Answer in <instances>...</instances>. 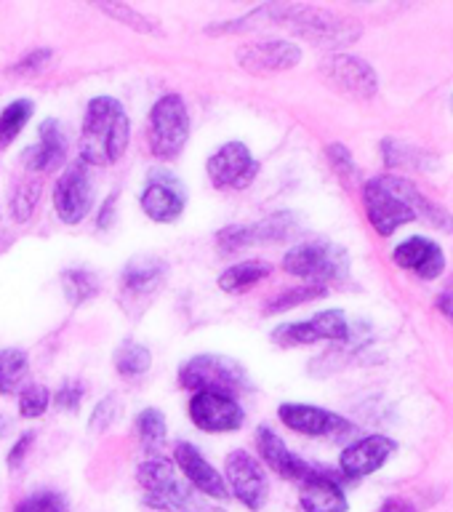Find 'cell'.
<instances>
[{
  "label": "cell",
  "instance_id": "cell-42",
  "mask_svg": "<svg viewBox=\"0 0 453 512\" xmlns=\"http://www.w3.org/2000/svg\"><path fill=\"white\" fill-rule=\"evenodd\" d=\"M32 443H35V432H24L22 438L16 440L14 446H11V451H8V456H6V464L11 467V470H16V467L22 464L24 456L30 454Z\"/></svg>",
  "mask_w": 453,
  "mask_h": 512
},
{
  "label": "cell",
  "instance_id": "cell-41",
  "mask_svg": "<svg viewBox=\"0 0 453 512\" xmlns=\"http://www.w3.org/2000/svg\"><path fill=\"white\" fill-rule=\"evenodd\" d=\"M83 395H86V387H83V384L67 382L62 390L54 395V403L59 411H70V414H75V411L80 408V400H83Z\"/></svg>",
  "mask_w": 453,
  "mask_h": 512
},
{
  "label": "cell",
  "instance_id": "cell-36",
  "mask_svg": "<svg viewBox=\"0 0 453 512\" xmlns=\"http://www.w3.org/2000/svg\"><path fill=\"white\" fill-rule=\"evenodd\" d=\"M99 8H102L107 16H112L115 22L126 24V27H131V30H136V32H158V24L152 22L150 16L139 14L136 8L123 6V3H110V6L104 3V6H99Z\"/></svg>",
  "mask_w": 453,
  "mask_h": 512
},
{
  "label": "cell",
  "instance_id": "cell-38",
  "mask_svg": "<svg viewBox=\"0 0 453 512\" xmlns=\"http://www.w3.org/2000/svg\"><path fill=\"white\" fill-rule=\"evenodd\" d=\"M59 499H62V494L40 488V491H32L30 496H24L22 502L16 504L14 512H51Z\"/></svg>",
  "mask_w": 453,
  "mask_h": 512
},
{
  "label": "cell",
  "instance_id": "cell-34",
  "mask_svg": "<svg viewBox=\"0 0 453 512\" xmlns=\"http://www.w3.org/2000/svg\"><path fill=\"white\" fill-rule=\"evenodd\" d=\"M51 392L43 384H24L19 390V416L22 419H40L48 411Z\"/></svg>",
  "mask_w": 453,
  "mask_h": 512
},
{
  "label": "cell",
  "instance_id": "cell-29",
  "mask_svg": "<svg viewBox=\"0 0 453 512\" xmlns=\"http://www.w3.org/2000/svg\"><path fill=\"white\" fill-rule=\"evenodd\" d=\"M35 104L32 99H16L0 112V150H6L16 142V136L22 134V128L30 123Z\"/></svg>",
  "mask_w": 453,
  "mask_h": 512
},
{
  "label": "cell",
  "instance_id": "cell-30",
  "mask_svg": "<svg viewBox=\"0 0 453 512\" xmlns=\"http://www.w3.org/2000/svg\"><path fill=\"white\" fill-rule=\"evenodd\" d=\"M152 352L139 342H123L115 350V371L123 379H139L150 371Z\"/></svg>",
  "mask_w": 453,
  "mask_h": 512
},
{
  "label": "cell",
  "instance_id": "cell-9",
  "mask_svg": "<svg viewBox=\"0 0 453 512\" xmlns=\"http://www.w3.org/2000/svg\"><path fill=\"white\" fill-rule=\"evenodd\" d=\"M139 206L144 216L158 224H174L182 219L184 206H187V187L174 171L166 168H152L147 174L142 195H139Z\"/></svg>",
  "mask_w": 453,
  "mask_h": 512
},
{
  "label": "cell",
  "instance_id": "cell-15",
  "mask_svg": "<svg viewBox=\"0 0 453 512\" xmlns=\"http://www.w3.org/2000/svg\"><path fill=\"white\" fill-rule=\"evenodd\" d=\"M192 424L200 432L208 435H224V432H235L246 422V411L235 398L227 395H214V392H195L187 406Z\"/></svg>",
  "mask_w": 453,
  "mask_h": 512
},
{
  "label": "cell",
  "instance_id": "cell-43",
  "mask_svg": "<svg viewBox=\"0 0 453 512\" xmlns=\"http://www.w3.org/2000/svg\"><path fill=\"white\" fill-rule=\"evenodd\" d=\"M435 304H438V310L446 315V320L453 326V280L448 283L443 291L438 294V299H435Z\"/></svg>",
  "mask_w": 453,
  "mask_h": 512
},
{
  "label": "cell",
  "instance_id": "cell-23",
  "mask_svg": "<svg viewBox=\"0 0 453 512\" xmlns=\"http://www.w3.org/2000/svg\"><path fill=\"white\" fill-rule=\"evenodd\" d=\"M299 507L302 512H347L350 502L339 480L331 472L320 470L302 483L299 491Z\"/></svg>",
  "mask_w": 453,
  "mask_h": 512
},
{
  "label": "cell",
  "instance_id": "cell-3",
  "mask_svg": "<svg viewBox=\"0 0 453 512\" xmlns=\"http://www.w3.org/2000/svg\"><path fill=\"white\" fill-rule=\"evenodd\" d=\"M283 270L310 286L328 288L350 278V254L331 240H307L283 256Z\"/></svg>",
  "mask_w": 453,
  "mask_h": 512
},
{
  "label": "cell",
  "instance_id": "cell-5",
  "mask_svg": "<svg viewBox=\"0 0 453 512\" xmlns=\"http://www.w3.org/2000/svg\"><path fill=\"white\" fill-rule=\"evenodd\" d=\"M190 139V112L179 94L160 96L150 110L147 142L158 160H176Z\"/></svg>",
  "mask_w": 453,
  "mask_h": 512
},
{
  "label": "cell",
  "instance_id": "cell-26",
  "mask_svg": "<svg viewBox=\"0 0 453 512\" xmlns=\"http://www.w3.org/2000/svg\"><path fill=\"white\" fill-rule=\"evenodd\" d=\"M272 267L264 259H243V262L232 264L219 275V288L224 294H243L264 278H270Z\"/></svg>",
  "mask_w": 453,
  "mask_h": 512
},
{
  "label": "cell",
  "instance_id": "cell-8",
  "mask_svg": "<svg viewBox=\"0 0 453 512\" xmlns=\"http://www.w3.org/2000/svg\"><path fill=\"white\" fill-rule=\"evenodd\" d=\"M224 483L230 496H235L243 507L259 512L270 499V480L259 464V459L238 448L224 459Z\"/></svg>",
  "mask_w": 453,
  "mask_h": 512
},
{
  "label": "cell",
  "instance_id": "cell-1",
  "mask_svg": "<svg viewBox=\"0 0 453 512\" xmlns=\"http://www.w3.org/2000/svg\"><path fill=\"white\" fill-rule=\"evenodd\" d=\"M131 139V120L115 96H94L80 126V163L110 166L123 158Z\"/></svg>",
  "mask_w": 453,
  "mask_h": 512
},
{
  "label": "cell",
  "instance_id": "cell-35",
  "mask_svg": "<svg viewBox=\"0 0 453 512\" xmlns=\"http://www.w3.org/2000/svg\"><path fill=\"white\" fill-rule=\"evenodd\" d=\"M382 152H384V163H387V168L422 166V158H424L422 150L408 147V144L398 142V139H384Z\"/></svg>",
  "mask_w": 453,
  "mask_h": 512
},
{
  "label": "cell",
  "instance_id": "cell-45",
  "mask_svg": "<svg viewBox=\"0 0 453 512\" xmlns=\"http://www.w3.org/2000/svg\"><path fill=\"white\" fill-rule=\"evenodd\" d=\"M115 203H118V195H112V198L102 206V214L96 219L99 230H107V227H112V222H115Z\"/></svg>",
  "mask_w": 453,
  "mask_h": 512
},
{
  "label": "cell",
  "instance_id": "cell-14",
  "mask_svg": "<svg viewBox=\"0 0 453 512\" xmlns=\"http://www.w3.org/2000/svg\"><path fill=\"white\" fill-rule=\"evenodd\" d=\"M54 211L59 222L80 224L91 214L94 206V187L88 179V168L83 163H72L54 184Z\"/></svg>",
  "mask_w": 453,
  "mask_h": 512
},
{
  "label": "cell",
  "instance_id": "cell-18",
  "mask_svg": "<svg viewBox=\"0 0 453 512\" xmlns=\"http://www.w3.org/2000/svg\"><path fill=\"white\" fill-rule=\"evenodd\" d=\"M302 62V48L288 40H262L248 43L238 51V64L251 75H270L286 72Z\"/></svg>",
  "mask_w": 453,
  "mask_h": 512
},
{
  "label": "cell",
  "instance_id": "cell-20",
  "mask_svg": "<svg viewBox=\"0 0 453 512\" xmlns=\"http://www.w3.org/2000/svg\"><path fill=\"white\" fill-rule=\"evenodd\" d=\"M174 462L176 467L182 470L184 478H187V483H190L192 488H198L203 496H211V499H227V496H230L222 472L211 467V462L200 454L198 446L184 443V440L182 443H176Z\"/></svg>",
  "mask_w": 453,
  "mask_h": 512
},
{
  "label": "cell",
  "instance_id": "cell-2",
  "mask_svg": "<svg viewBox=\"0 0 453 512\" xmlns=\"http://www.w3.org/2000/svg\"><path fill=\"white\" fill-rule=\"evenodd\" d=\"M275 24H286L294 35L320 48H342L360 38V27L352 19L315 6H278L275 3Z\"/></svg>",
  "mask_w": 453,
  "mask_h": 512
},
{
  "label": "cell",
  "instance_id": "cell-28",
  "mask_svg": "<svg viewBox=\"0 0 453 512\" xmlns=\"http://www.w3.org/2000/svg\"><path fill=\"white\" fill-rule=\"evenodd\" d=\"M136 435L142 440V448L144 451H160L163 443H166V432H168V424H166V414L160 411V408H144L139 411L136 416Z\"/></svg>",
  "mask_w": 453,
  "mask_h": 512
},
{
  "label": "cell",
  "instance_id": "cell-44",
  "mask_svg": "<svg viewBox=\"0 0 453 512\" xmlns=\"http://www.w3.org/2000/svg\"><path fill=\"white\" fill-rule=\"evenodd\" d=\"M379 512H419L416 510V504H411L403 496H390V499H384Z\"/></svg>",
  "mask_w": 453,
  "mask_h": 512
},
{
  "label": "cell",
  "instance_id": "cell-47",
  "mask_svg": "<svg viewBox=\"0 0 453 512\" xmlns=\"http://www.w3.org/2000/svg\"><path fill=\"white\" fill-rule=\"evenodd\" d=\"M8 427H11V422H8V416L0 414V435H6Z\"/></svg>",
  "mask_w": 453,
  "mask_h": 512
},
{
  "label": "cell",
  "instance_id": "cell-24",
  "mask_svg": "<svg viewBox=\"0 0 453 512\" xmlns=\"http://www.w3.org/2000/svg\"><path fill=\"white\" fill-rule=\"evenodd\" d=\"M168 264L158 256H134L120 272V288L123 296L134 299H150L166 280Z\"/></svg>",
  "mask_w": 453,
  "mask_h": 512
},
{
  "label": "cell",
  "instance_id": "cell-32",
  "mask_svg": "<svg viewBox=\"0 0 453 512\" xmlns=\"http://www.w3.org/2000/svg\"><path fill=\"white\" fill-rule=\"evenodd\" d=\"M326 294L328 288L310 286V283L299 288H288L283 294L272 296L270 302H267V307H264V312H267V315H278V312H288L294 310V307H302V304L307 302H315V299H323Z\"/></svg>",
  "mask_w": 453,
  "mask_h": 512
},
{
  "label": "cell",
  "instance_id": "cell-13",
  "mask_svg": "<svg viewBox=\"0 0 453 512\" xmlns=\"http://www.w3.org/2000/svg\"><path fill=\"white\" fill-rule=\"evenodd\" d=\"M208 182L216 190H246L259 174V163L243 142H227L208 158Z\"/></svg>",
  "mask_w": 453,
  "mask_h": 512
},
{
  "label": "cell",
  "instance_id": "cell-27",
  "mask_svg": "<svg viewBox=\"0 0 453 512\" xmlns=\"http://www.w3.org/2000/svg\"><path fill=\"white\" fill-rule=\"evenodd\" d=\"M27 371H30V360L22 350L16 347L0 350V395H14L22 390Z\"/></svg>",
  "mask_w": 453,
  "mask_h": 512
},
{
  "label": "cell",
  "instance_id": "cell-22",
  "mask_svg": "<svg viewBox=\"0 0 453 512\" xmlns=\"http://www.w3.org/2000/svg\"><path fill=\"white\" fill-rule=\"evenodd\" d=\"M67 150H70V142H67L62 123L56 118H48L40 123L38 142L27 150L24 163L30 171H46L48 174L67 163Z\"/></svg>",
  "mask_w": 453,
  "mask_h": 512
},
{
  "label": "cell",
  "instance_id": "cell-21",
  "mask_svg": "<svg viewBox=\"0 0 453 512\" xmlns=\"http://www.w3.org/2000/svg\"><path fill=\"white\" fill-rule=\"evenodd\" d=\"M392 262L398 264L400 270L414 272L416 278L435 280L446 270V254L443 248L430 238H408L403 240L395 251H392Z\"/></svg>",
  "mask_w": 453,
  "mask_h": 512
},
{
  "label": "cell",
  "instance_id": "cell-7",
  "mask_svg": "<svg viewBox=\"0 0 453 512\" xmlns=\"http://www.w3.org/2000/svg\"><path fill=\"white\" fill-rule=\"evenodd\" d=\"M299 232V219L291 211H278L259 219L254 224H232L224 227L216 235V246L222 254H238L254 246H270V243H283V240L296 238Z\"/></svg>",
  "mask_w": 453,
  "mask_h": 512
},
{
  "label": "cell",
  "instance_id": "cell-39",
  "mask_svg": "<svg viewBox=\"0 0 453 512\" xmlns=\"http://www.w3.org/2000/svg\"><path fill=\"white\" fill-rule=\"evenodd\" d=\"M48 62H51V51H48V48H35V51H30L27 56H22V59L11 67V72H14V75H35V72L46 70Z\"/></svg>",
  "mask_w": 453,
  "mask_h": 512
},
{
  "label": "cell",
  "instance_id": "cell-4",
  "mask_svg": "<svg viewBox=\"0 0 453 512\" xmlns=\"http://www.w3.org/2000/svg\"><path fill=\"white\" fill-rule=\"evenodd\" d=\"M179 384L184 390L214 392V395H227L235 400L243 392L254 390L248 371L238 360L227 358V355H214V352L184 360V366L179 368Z\"/></svg>",
  "mask_w": 453,
  "mask_h": 512
},
{
  "label": "cell",
  "instance_id": "cell-6",
  "mask_svg": "<svg viewBox=\"0 0 453 512\" xmlns=\"http://www.w3.org/2000/svg\"><path fill=\"white\" fill-rule=\"evenodd\" d=\"M136 480L144 488V504L158 512H190L198 507V499L192 491L176 478L174 464L160 456H152L139 464Z\"/></svg>",
  "mask_w": 453,
  "mask_h": 512
},
{
  "label": "cell",
  "instance_id": "cell-25",
  "mask_svg": "<svg viewBox=\"0 0 453 512\" xmlns=\"http://www.w3.org/2000/svg\"><path fill=\"white\" fill-rule=\"evenodd\" d=\"M387 179H390L392 190L400 195V200H403V203L411 208L414 219H422V222H427L430 227H435V230L451 235V232H453V216L448 214L446 208L438 206V203H432V200L427 198V195H424V192L419 190L414 182H408L406 176L387 174Z\"/></svg>",
  "mask_w": 453,
  "mask_h": 512
},
{
  "label": "cell",
  "instance_id": "cell-19",
  "mask_svg": "<svg viewBox=\"0 0 453 512\" xmlns=\"http://www.w3.org/2000/svg\"><path fill=\"white\" fill-rule=\"evenodd\" d=\"M256 446H259V454H262L264 464H267L270 470L278 472L280 478L304 483V480L312 478V475L318 472L315 464L304 462L302 456H296L294 451L286 446V440L280 438L270 424H262V427L256 430Z\"/></svg>",
  "mask_w": 453,
  "mask_h": 512
},
{
  "label": "cell",
  "instance_id": "cell-10",
  "mask_svg": "<svg viewBox=\"0 0 453 512\" xmlns=\"http://www.w3.org/2000/svg\"><path fill=\"white\" fill-rule=\"evenodd\" d=\"M270 339L278 347H307L318 342H347L350 323L342 310H326L299 323H280L272 328Z\"/></svg>",
  "mask_w": 453,
  "mask_h": 512
},
{
  "label": "cell",
  "instance_id": "cell-12",
  "mask_svg": "<svg viewBox=\"0 0 453 512\" xmlns=\"http://www.w3.org/2000/svg\"><path fill=\"white\" fill-rule=\"evenodd\" d=\"M278 419L288 430L307 435V438L344 440L355 432L352 422H347L344 416L320 406H310V403H280Z\"/></svg>",
  "mask_w": 453,
  "mask_h": 512
},
{
  "label": "cell",
  "instance_id": "cell-31",
  "mask_svg": "<svg viewBox=\"0 0 453 512\" xmlns=\"http://www.w3.org/2000/svg\"><path fill=\"white\" fill-rule=\"evenodd\" d=\"M62 288L67 302L72 307H80V304L91 302L99 294V278L88 270H67L62 275Z\"/></svg>",
  "mask_w": 453,
  "mask_h": 512
},
{
  "label": "cell",
  "instance_id": "cell-16",
  "mask_svg": "<svg viewBox=\"0 0 453 512\" xmlns=\"http://www.w3.org/2000/svg\"><path fill=\"white\" fill-rule=\"evenodd\" d=\"M320 72L331 86L339 88L342 94L352 96V99H371L379 91V75L366 59H358V56H328Z\"/></svg>",
  "mask_w": 453,
  "mask_h": 512
},
{
  "label": "cell",
  "instance_id": "cell-33",
  "mask_svg": "<svg viewBox=\"0 0 453 512\" xmlns=\"http://www.w3.org/2000/svg\"><path fill=\"white\" fill-rule=\"evenodd\" d=\"M40 182L38 179H27L14 190L11 195V216H14V222H30L32 214H35V208L40 203Z\"/></svg>",
  "mask_w": 453,
  "mask_h": 512
},
{
  "label": "cell",
  "instance_id": "cell-40",
  "mask_svg": "<svg viewBox=\"0 0 453 512\" xmlns=\"http://www.w3.org/2000/svg\"><path fill=\"white\" fill-rule=\"evenodd\" d=\"M328 160H331V166L339 176L344 179H350V176L358 174V166H355V158H352V152L344 147V144H331L328 147Z\"/></svg>",
  "mask_w": 453,
  "mask_h": 512
},
{
  "label": "cell",
  "instance_id": "cell-46",
  "mask_svg": "<svg viewBox=\"0 0 453 512\" xmlns=\"http://www.w3.org/2000/svg\"><path fill=\"white\" fill-rule=\"evenodd\" d=\"M51 512H70V507H67V499H64V496H62V499L56 502V507Z\"/></svg>",
  "mask_w": 453,
  "mask_h": 512
},
{
  "label": "cell",
  "instance_id": "cell-48",
  "mask_svg": "<svg viewBox=\"0 0 453 512\" xmlns=\"http://www.w3.org/2000/svg\"><path fill=\"white\" fill-rule=\"evenodd\" d=\"M451 110H453V96H451Z\"/></svg>",
  "mask_w": 453,
  "mask_h": 512
},
{
  "label": "cell",
  "instance_id": "cell-17",
  "mask_svg": "<svg viewBox=\"0 0 453 512\" xmlns=\"http://www.w3.org/2000/svg\"><path fill=\"white\" fill-rule=\"evenodd\" d=\"M395 451H398V443L387 435H368L344 448L339 456V470L344 478H366L382 470Z\"/></svg>",
  "mask_w": 453,
  "mask_h": 512
},
{
  "label": "cell",
  "instance_id": "cell-37",
  "mask_svg": "<svg viewBox=\"0 0 453 512\" xmlns=\"http://www.w3.org/2000/svg\"><path fill=\"white\" fill-rule=\"evenodd\" d=\"M118 414H120L118 398H115V395H107V398H102L99 403H96L91 416H88V430L91 432L107 430V427L118 419Z\"/></svg>",
  "mask_w": 453,
  "mask_h": 512
},
{
  "label": "cell",
  "instance_id": "cell-11",
  "mask_svg": "<svg viewBox=\"0 0 453 512\" xmlns=\"http://www.w3.org/2000/svg\"><path fill=\"white\" fill-rule=\"evenodd\" d=\"M363 206H366L368 222L382 238H390L392 232L408 222H416L411 208L400 200V195L392 190L387 174L374 176L363 184Z\"/></svg>",
  "mask_w": 453,
  "mask_h": 512
}]
</instances>
